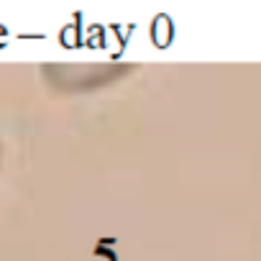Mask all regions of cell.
<instances>
[{
	"instance_id": "obj_1",
	"label": "cell",
	"mask_w": 261,
	"mask_h": 261,
	"mask_svg": "<svg viewBox=\"0 0 261 261\" xmlns=\"http://www.w3.org/2000/svg\"><path fill=\"white\" fill-rule=\"evenodd\" d=\"M130 69L134 67L125 64H46L41 67V77L62 92H90L118 82Z\"/></svg>"
}]
</instances>
